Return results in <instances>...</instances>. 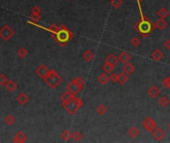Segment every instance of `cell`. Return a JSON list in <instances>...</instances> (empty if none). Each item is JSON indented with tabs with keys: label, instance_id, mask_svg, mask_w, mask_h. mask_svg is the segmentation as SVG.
Masks as SVG:
<instances>
[{
	"label": "cell",
	"instance_id": "6da1fadb",
	"mask_svg": "<svg viewBox=\"0 0 170 143\" xmlns=\"http://www.w3.org/2000/svg\"><path fill=\"white\" fill-rule=\"evenodd\" d=\"M137 2V6H138V9H139V14H140V19L138 20V21L134 24V30L138 33L140 34L141 37L143 38H147L148 36L152 33L155 29V24H154L151 20H150L147 16L143 14V12H142V7H141V4L139 0H136Z\"/></svg>",
	"mask_w": 170,
	"mask_h": 143
},
{
	"label": "cell",
	"instance_id": "7a4b0ae2",
	"mask_svg": "<svg viewBox=\"0 0 170 143\" xmlns=\"http://www.w3.org/2000/svg\"><path fill=\"white\" fill-rule=\"evenodd\" d=\"M74 36L75 35L73 32L66 25L62 24V25L59 26V29L56 33L52 35V38L56 41L58 45H60L61 47H65L74 38Z\"/></svg>",
	"mask_w": 170,
	"mask_h": 143
},
{
	"label": "cell",
	"instance_id": "3957f363",
	"mask_svg": "<svg viewBox=\"0 0 170 143\" xmlns=\"http://www.w3.org/2000/svg\"><path fill=\"white\" fill-rule=\"evenodd\" d=\"M83 105H84V101H83L82 98L77 97L76 95H75V97H73L69 101L62 103V106L64 107L65 110L69 114L74 115L83 106Z\"/></svg>",
	"mask_w": 170,
	"mask_h": 143
},
{
	"label": "cell",
	"instance_id": "277c9868",
	"mask_svg": "<svg viewBox=\"0 0 170 143\" xmlns=\"http://www.w3.org/2000/svg\"><path fill=\"white\" fill-rule=\"evenodd\" d=\"M63 82V78L55 70H50L48 75L45 79V82L47 83L50 89L55 90L61 85V82Z\"/></svg>",
	"mask_w": 170,
	"mask_h": 143
},
{
	"label": "cell",
	"instance_id": "5b68a950",
	"mask_svg": "<svg viewBox=\"0 0 170 143\" xmlns=\"http://www.w3.org/2000/svg\"><path fill=\"white\" fill-rule=\"evenodd\" d=\"M14 31L13 29L8 25H3L0 29V38H1L3 41L8 42L11 40V38L14 36Z\"/></svg>",
	"mask_w": 170,
	"mask_h": 143
},
{
	"label": "cell",
	"instance_id": "8992f818",
	"mask_svg": "<svg viewBox=\"0 0 170 143\" xmlns=\"http://www.w3.org/2000/svg\"><path fill=\"white\" fill-rule=\"evenodd\" d=\"M142 126H143V128L147 130L148 132H152V131L157 127L156 122L153 120V118L151 116H147L143 119V121H142Z\"/></svg>",
	"mask_w": 170,
	"mask_h": 143
},
{
	"label": "cell",
	"instance_id": "52a82bcc",
	"mask_svg": "<svg viewBox=\"0 0 170 143\" xmlns=\"http://www.w3.org/2000/svg\"><path fill=\"white\" fill-rule=\"evenodd\" d=\"M49 72H50V70L47 68L46 65H40L36 69V71H35V74H36L39 78H41L43 81H45L47 75H48V74H49Z\"/></svg>",
	"mask_w": 170,
	"mask_h": 143
},
{
	"label": "cell",
	"instance_id": "ba28073f",
	"mask_svg": "<svg viewBox=\"0 0 170 143\" xmlns=\"http://www.w3.org/2000/svg\"><path fill=\"white\" fill-rule=\"evenodd\" d=\"M66 89H67V90H66L67 91H69V93H71V94H74V95H77V94L82 90L81 87L79 86L76 82H74V79H72V81H71V82L68 83V85H67Z\"/></svg>",
	"mask_w": 170,
	"mask_h": 143
},
{
	"label": "cell",
	"instance_id": "9c48e42d",
	"mask_svg": "<svg viewBox=\"0 0 170 143\" xmlns=\"http://www.w3.org/2000/svg\"><path fill=\"white\" fill-rule=\"evenodd\" d=\"M28 140V136L25 132L23 131H18V132L15 134V136L13 137V142L14 143H25Z\"/></svg>",
	"mask_w": 170,
	"mask_h": 143
},
{
	"label": "cell",
	"instance_id": "30bf717a",
	"mask_svg": "<svg viewBox=\"0 0 170 143\" xmlns=\"http://www.w3.org/2000/svg\"><path fill=\"white\" fill-rule=\"evenodd\" d=\"M151 133H152L153 138L155 139L156 141H161L162 139H163L166 136L165 131L162 129V128H159V127H156V128L154 129Z\"/></svg>",
	"mask_w": 170,
	"mask_h": 143
},
{
	"label": "cell",
	"instance_id": "8fae6325",
	"mask_svg": "<svg viewBox=\"0 0 170 143\" xmlns=\"http://www.w3.org/2000/svg\"><path fill=\"white\" fill-rule=\"evenodd\" d=\"M16 101H17L20 105L24 106V105H27V103H28V101H29V97H28V95H27V94H25V93H20V94H19L17 95Z\"/></svg>",
	"mask_w": 170,
	"mask_h": 143
},
{
	"label": "cell",
	"instance_id": "7c38bea8",
	"mask_svg": "<svg viewBox=\"0 0 170 143\" xmlns=\"http://www.w3.org/2000/svg\"><path fill=\"white\" fill-rule=\"evenodd\" d=\"M118 62H120L118 57H116L114 54H109L108 57L105 59V63H108V64H109V65H112L113 67L116 66Z\"/></svg>",
	"mask_w": 170,
	"mask_h": 143
},
{
	"label": "cell",
	"instance_id": "4fadbf2b",
	"mask_svg": "<svg viewBox=\"0 0 170 143\" xmlns=\"http://www.w3.org/2000/svg\"><path fill=\"white\" fill-rule=\"evenodd\" d=\"M147 94L149 95L151 98H156L157 97H159L160 94V90L158 89L156 86H152L150 89H148L147 90Z\"/></svg>",
	"mask_w": 170,
	"mask_h": 143
},
{
	"label": "cell",
	"instance_id": "5bb4252c",
	"mask_svg": "<svg viewBox=\"0 0 170 143\" xmlns=\"http://www.w3.org/2000/svg\"><path fill=\"white\" fill-rule=\"evenodd\" d=\"M150 57H151L152 60H154V61H156V62H159L161 61L162 59H163L164 57V54L162 53V52L159 50V49H156V50H154L151 55H150Z\"/></svg>",
	"mask_w": 170,
	"mask_h": 143
},
{
	"label": "cell",
	"instance_id": "9a60e30c",
	"mask_svg": "<svg viewBox=\"0 0 170 143\" xmlns=\"http://www.w3.org/2000/svg\"><path fill=\"white\" fill-rule=\"evenodd\" d=\"M17 87H18L17 83L15 82L14 81H12V79H9L5 85V89L7 90L8 93H13V91H15L17 90Z\"/></svg>",
	"mask_w": 170,
	"mask_h": 143
},
{
	"label": "cell",
	"instance_id": "2e32d148",
	"mask_svg": "<svg viewBox=\"0 0 170 143\" xmlns=\"http://www.w3.org/2000/svg\"><path fill=\"white\" fill-rule=\"evenodd\" d=\"M130 59H131V57H130V55L128 53V52H121V53L120 54V56H118V60H120V62H121L122 64H126L128 63L130 61Z\"/></svg>",
	"mask_w": 170,
	"mask_h": 143
},
{
	"label": "cell",
	"instance_id": "e0dca14e",
	"mask_svg": "<svg viewBox=\"0 0 170 143\" xmlns=\"http://www.w3.org/2000/svg\"><path fill=\"white\" fill-rule=\"evenodd\" d=\"M124 72L125 74H128V75H132L134 72H135V67H134L132 64H130L128 62V63L124 64Z\"/></svg>",
	"mask_w": 170,
	"mask_h": 143
},
{
	"label": "cell",
	"instance_id": "ac0fdd59",
	"mask_svg": "<svg viewBox=\"0 0 170 143\" xmlns=\"http://www.w3.org/2000/svg\"><path fill=\"white\" fill-rule=\"evenodd\" d=\"M109 77L108 74H106V73H102V74L98 77V82H100L102 86L106 85V83L109 82Z\"/></svg>",
	"mask_w": 170,
	"mask_h": 143
},
{
	"label": "cell",
	"instance_id": "d6986e66",
	"mask_svg": "<svg viewBox=\"0 0 170 143\" xmlns=\"http://www.w3.org/2000/svg\"><path fill=\"white\" fill-rule=\"evenodd\" d=\"M167 26H168V23H167V21H166L165 19L159 18L155 22V27L157 28V29H159V30H163Z\"/></svg>",
	"mask_w": 170,
	"mask_h": 143
},
{
	"label": "cell",
	"instance_id": "ffe728a7",
	"mask_svg": "<svg viewBox=\"0 0 170 143\" xmlns=\"http://www.w3.org/2000/svg\"><path fill=\"white\" fill-rule=\"evenodd\" d=\"M83 58L87 62H92L94 59V53L92 50H87L84 54H83Z\"/></svg>",
	"mask_w": 170,
	"mask_h": 143
},
{
	"label": "cell",
	"instance_id": "44dd1931",
	"mask_svg": "<svg viewBox=\"0 0 170 143\" xmlns=\"http://www.w3.org/2000/svg\"><path fill=\"white\" fill-rule=\"evenodd\" d=\"M73 97H75L74 94H72L71 93H69V91H65V93H63L61 95H60V101L62 103H65L67 101H69L71 98H72Z\"/></svg>",
	"mask_w": 170,
	"mask_h": 143
},
{
	"label": "cell",
	"instance_id": "7402d4cb",
	"mask_svg": "<svg viewBox=\"0 0 170 143\" xmlns=\"http://www.w3.org/2000/svg\"><path fill=\"white\" fill-rule=\"evenodd\" d=\"M128 136H130L131 138H136L138 135H139V130H138L135 126H131L128 130Z\"/></svg>",
	"mask_w": 170,
	"mask_h": 143
},
{
	"label": "cell",
	"instance_id": "603a6c76",
	"mask_svg": "<svg viewBox=\"0 0 170 143\" xmlns=\"http://www.w3.org/2000/svg\"><path fill=\"white\" fill-rule=\"evenodd\" d=\"M157 15H158V17L159 18H162V19H166L168 17V15H169V12L168 10L166 9L165 7H161L159 10L157 11Z\"/></svg>",
	"mask_w": 170,
	"mask_h": 143
},
{
	"label": "cell",
	"instance_id": "cb8c5ba5",
	"mask_svg": "<svg viewBox=\"0 0 170 143\" xmlns=\"http://www.w3.org/2000/svg\"><path fill=\"white\" fill-rule=\"evenodd\" d=\"M128 82V75L125 74L124 72V73H120L118 75V82L120 83V85H125L126 82Z\"/></svg>",
	"mask_w": 170,
	"mask_h": 143
},
{
	"label": "cell",
	"instance_id": "d4e9b609",
	"mask_svg": "<svg viewBox=\"0 0 170 143\" xmlns=\"http://www.w3.org/2000/svg\"><path fill=\"white\" fill-rule=\"evenodd\" d=\"M17 56H18L19 58H21V59L26 58L27 56H28V50H27L25 47L19 48L18 51H17Z\"/></svg>",
	"mask_w": 170,
	"mask_h": 143
},
{
	"label": "cell",
	"instance_id": "484cf974",
	"mask_svg": "<svg viewBox=\"0 0 170 143\" xmlns=\"http://www.w3.org/2000/svg\"><path fill=\"white\" fill-rule=\"evenodd\" d=\"M72 136H73V133H71V131L70 130H68V129H65L64 131H63L62 132V134H61V137H62V139L64 141H69L71 138H72Z\"/></svg>",
	"mask_w": 170,
	"mask_h": 143
},
{
	"label": "cell",
	"instance_id": "4316f807",
	"mask_svg": "<svg viewBox=\"0 0 170 143\" xmlns=\"http://www.w3.org/2000/svg\"><path fill=\"white\" fill-rule=\"evenodd\" d=\"M158 103H159L160 106L166 107L169 105V99H168L167 97H166V95H162V97H160L159 99H158Z\"/></svg>",
	"mask_w": 170,
	"mask_h": 143
},
{
	"label": "cell",
	"instance_id": "83f0119b",
	"mask_svg": "<svg viewBox=\"0 0 170 143\" xmlns=\"http://www.w3.org/2000/svg\"><path fill=\"white\" fill-rule=\"evenodd\" d=\"M4 121H5V123L7 125H13L15 123V121H16V118H15L12 114H7L5 116Z\"/></svg>",
	"mask_w": 170,
	"mask_h": 143
},
{
	"label": "cell",
	"instance_id": "f1b7e54d",
	"mask_svg": "<svg viewBox=\"0 0 170 143\" xmlns=\"http://www.w3.org/2000/svg\"><path fill=\"white\" fill-rule=\"evenodd\" d=\"M102 71L105 72V73H106V74H109V73H113V66H112V65H109V64H108V63H105L104 65H102Z\"/></svg>",
	"mask_w": 170,
	"mask_h": 143
},
{
	"label": "cell",
	"instance_id": "f546056e",
	"mask_svg": "<svg viewBox=\"0 0 170 143\" xmlns=\"http://www.w3.org/2000/svg\"><path fill=\"white\" fill-rule=\"evenodd\" d=\"M106 111H108V108H106V106L105 105H98L97 107V112L100 114V115H104Z\"/></svg>",
	"mask_w": 170,
	"mask_h": 143
},
{
	"label": "cell",
	"instance_id": "4dcf8cb0",
	"mask_svg": "<svg viewBox=\"0 0 170 143\" xmlns=\"http://www.w3.org/2000/svg\"><path fill=\"white\" fill-rule=\"evenodd\" d=\"M74 82H76L77 85L81 87L82 90L84 89V86H85V79H83L82 77H77V78H75V79H74Z\"/></svg>",
	"mask_w": 170,
	"mask_h": 143
},
{
	"label": "cell",
	"instance_id": "1f68e13d",
	"mask_svg": "<svg viewBox=\"0 0 170 143\" xmlns=\"http://www.w3.org/2000/svg\"><path fill=\"white\" fill-rule=\"evenodd\" d=\"M72 138L74 139L75 141H81L82 139H83V134H82V132L81 131H75V132L73 133V136H72Z\"/></svg>",
	"mask_w": 170,
	"mask_h": 143
},
{
	"label": "cell",
	"instance_id": "d6a6232c",
	"mask_svg": "<svg viewBox=\"0 0 170 143\" xmlns=\"http://www.w3.org/2000/svg\"><path fill=\"white\" fill-rule=\"evenodd\" d=\"M140 38H138V37H133L131 40H130V45L133 46L134 48H137L138 46L140 45Z\"/></svg>",
	"mask_w": 170,
	"mask_h": 143
},
{
	"label": "cell",
	"instance_id": "836d02e7",
	"mask_svg": "<svg viewBox=\"0 0 170 143\" xmlns=\"http://www.w3.org/2000/svg\"><path fill=\"white\" fill-rule=\"evenodd\" d=\"M122 3H124V1H122V0H112V1H110V4H112V6L113 8H116V9L120 8L122 5Z\"/></svg>",
	"mask_w": 170,
	"mask_h": 143
},
{
	"label": "cell",
	"instance_id": "e575fe53",
	"mask_svg": "<svg viewBox=\"0 0 170 143\" xmlns=\"http://www.w3.org/2000/svg\"><path fill=\"white\" fill-rule=\"evenodd\" d=\"M9 79H7V77L4 74H0V86H5Z\"/></svg>",
	"mask_w": 170,
	"mask_h": 143
},
{
	"label": "cell",
	"instance_id": "d590c367",
	"mask_svg": "<svg viewBox=\"0 0 170 143\" xmlns=\"http://www.w3.org/2000/svg\"><path fill=\"white\" fill-rule=\"evenodd\" d=\"M161 85H162V86L164 87V89L169 90V89H170V79H169V78H168V77L165 78V79H163V81H162Z\"/></svg>",
	"mask_w": 170,
	"mask_h": 143
},
{
	"label": "cell",
	"instance_id": "8d00e7d4",
	"mask_svg": "<svg viewBox=\"0 0 170 143\" xmlns=\"http://www.w3.org/2000/svg\"><path fill=\"white\" fill-rule=\"evenodd\" d=\"M109 81H112L113 83L118 82V74H116V73H112V75H109Z\"/></svg>",
	"mask_w": 170,
	"mask_h": 143
},
{
	"label": "cell",
	"instance_id": "74e56055",
	"mask_svg": "<svg viewBox=\"0 0 170 143\" xmlns=\"http://www.w3.org/2000/svg\"><path fill=\"white\" fill-rule=\"evenodd\" d=\"M31 22H33V23H37L39 20L41 19V15H38V14H31Z\"/></svg>",
	"mask_w": 170,
	"mask_h": 143
},
{
	"label": "cell",
	"instance_id": "f35d334b",
	"mask_svg": "<svg viewBox=\"0 0 170 143\" xmlns=\"http://www.w3.org/2000/svg\"><path fill=\"white\" fill-rule=\"evenodd\" d=\"M41 8L39 6H34L32 9H31V14H38V15H41Z\"/></svg>",
	"mask_w": 170,
	"mask_h": 143
},
{
	"label": "cell",
	"instance_id": "ab89813d",
	"mask_svg": "<svg viewBox=\"0 0 170 143\" xmlns=\"http://www.w3.org/2000/svg\"><path fill=\"white\" fill-rule=\"evenodd\" d=\"M164 47H165V49L170 50V39L166 40V41L164 42Z\"/></svg>",
	"mask_w": 170,
	"mask_h": 143
},
{
	"label": "cell",
	"instance_id": "60d3db41",
	"mask_svg": "<svg viewBox=\"0 0 170 143\" xmlns=\"http://www.w3.org/2000/svg\"><path fill=\"white\" fill-rule=\"evenodd\" d=\"M168 128L170 129V122H169V124H168Z\"/></svg>",
	"mask_w": 170,
	"mask_h": 143
},
{
	"label": "cell",
	"instance_id": "b9f144b4",
	"mask_svg": "<svg viewBox=\"0 0 170 143\" xmlns=\"http://www.w3.org/2000/svg\"><path fill=\"white\" fill-rule=\"evenodd\" d=\"M139 1H143V0H139Z\"/></svg>",
	"mask_w": 170,
	"mask_h": 143
},
{
	"label": "cell",
	"instance_id": "7bdbcfd3",
	"mask_svg": "<svg viewBox=\"0 0 170 143\" xmlns=\"http://www.w3.org/2000/svg\"><path fill=\"white\" fill-rule=\"evenodd\" d=\"M68 1H72V0H68Z\"/></svg>",
	"mask_w": 170,
	"mask_h": 143
},
{
	"label": "cell",
	"instance_id": "ee69618b",
	"mask_svg": "<svg viewBox=\"0 0 170 143\" xmlns=\"http://www.w3.org/2000/svg\"><path fill=\"white\" fill-rule=\"evenodd\" d=\"M168 78H169V79H170V75H169V77H168Z\"/></svg>",
	"mask_w": 170,
	"mask_h": 143
}]
</instances>
